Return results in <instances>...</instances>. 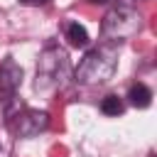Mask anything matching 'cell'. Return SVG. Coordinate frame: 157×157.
Masks as SVG:
<instances>
[{
    "label": "cell",
    "mask_w": 157,
    "mask_h": 157,
    "mask_svg": "<svg viewBox=\"0 0 157 157\" xmlns=\"http://www.w3.org/2000/svg\"><path fill=\"white\" fill-rule=\"evenodd\" d=\"M0 157H2V147H0Z\"/></svg>",
    "instance_id": "8fae6325"
},
{
    "label": "cell",
    "mask_w": 157,
    "mask_h": 157,
    "mask_svg": "<svg viewBox=\"0 0 157 157\" xmlns=\"http://www.w3.org/2000/svg\"><path fill=\"white\" fill-rule=\"evenodd\" d=\"M118 69V47L105 42L96 49H91L76 66V83L81 86H101L113 78Z\"/></svg>",
    "instance_id": "6da1fadb"
},
{
    "label": "cell",
    "mask_w": 157,
    "mask_h": 157,
    "mask_svg": "<svg viewBox=\"0 0 157 157\" xmlns=\"http://www.w3.org/2000/svg\"><path fill=\"white\" fill-rule=\"evenodd\" d=\"M140 29H142V15L137 12L135 5H130L125 0L113 2V7L105 12V17L101 22V34L110 44L125 42V39L135 37Z\"/></svg>",
    "instance_id": "7a4b0ae2"
},
{
    "label": "cell",
    "mask_w": 157,
    "mask_h": 157,
    "mask_svg": "<svg viewBox=\"0 0 157 157\" xmlns=\"http://www.w3.org/2000/svg\"><path fill=\"white\" fill-rule=\"evenodd\" d=\"M91 2H118V0H91Z\"/></svg>",
    "instance_id": "30bf717a"
},
{
    "label": "cell",
    "mask_w": 157,
    "mask_h": 157,
    "mask_svg": "<svg viewBox=\"0 0 157 157\" xmlns=\"http://www.w3.org/2000/svg\"><path fill=\"white\" fill-rule=\"evenodd\" d=\"M20 86H22V66L12 56L2 59V64H0V101L10 103L17 96Z\"/></svg>",
    "instance_id": "5b68a950"
},
{
    "label": "cell",
    "mask_w": 157,
    "mask_h": 157,
    "mask_svg": "<svg viewBox=\"0 0 157 157\" xmlns=\"http://www.w3.org/2000/svg\"><path fill=\"white\" fill-rule=\"evenodd\" d=\"M123 110H125V103H123L115 93H108V96L101 101V113H103V115L118 118V115H123Z\"/></svg>",
    "instance_id": "ba28073f"
},
{
    "label": "cell",
    "mask_w": 157,
    "mask_h": 157,
    "mask_svg": "<svg viewBox=\"0 0 157 157\" xmlns=\"http://www.w3.org/2000/svg\"><path fill=\"white\" fill-rule=\"evenodd\" d=\"M64 37L69 39V44L71 47H76V49H83V47H88V32H86V27L83 25H78V22H66L64 25Z\"/></svg>",
    "instance_id": "8992f818"
},
{
    "label": "cell",
    "mask_w": 157,
    "mask_h": 157,
    "mask_svg": "<svg viewBox=\"0 0 157 157\" xmlns=\"http://www.w3.org/2000/svg\"><path fill=\"white\" fill-rule=\"evenodd\" d=\"M69 71V56L59 44H49L42 49L39 61H37V91H54L61 86L64 76Z\"/></svg>",
    "instance_id": "3957f363"
},
{
    "label": "cell",
    "mask_w": 157,
    "mask_h": 157,
    "mask_svg": "<svg viewBox=\"0 0 157 157\" xmlns=\"http://www.w3.org/2000/svg\"><path fill=\"white\" fill-rule=\"evenodd\" d=\"M128 101H130V105H135V108H150V103H152V91H150L145 83L137 81V83L130 86Z\"/></svg>",
    "instance_id": "52a82bcc"
},
{
    "label": "cell",
    "mask_w": 157,
    "mask_h": 157,
    "mask_svg": "<svg viewBox=\"0 0 157 157\" xmlns=\"http://www.w3.org/2000/svg\"><path fill=\"white\" fill-rule=\"evenodd\" d=\"M22 5H29V7H39V5H47L49 0H20Z\"/></svg>",
    "instance_id": "9c48e42d"
},
{
    "label": "cell",
    "mask_w": 157,
    "mask_h": 157,
    "mask_svg": "<svg viewBox=\"0 0 157 157\" xmlns=\"http://www.w3.org/2000/svg\"><path fill=\"white\" fill-rule=\"evenodd\" d=\"M10 128L17 137H34V135H39L49 128V113L37 110V108H22L10 120Z\"/></svg>",
    "instance_id": "277c9868"
}]
</instances>
